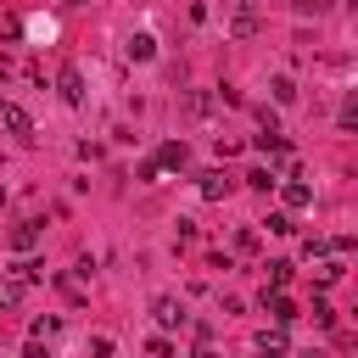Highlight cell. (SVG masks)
<instances>
[{"mask_svg":"<svg viewBox=\"0 0 358 358\" xmlns=\"http://www.w3.org/2000/svg\"><path fill=\"white\" fill-rule=\"evenodd\" d=\"M336 123H341V129H358V101H347V106H341V117H336Z\"/></svg>","mask_w":358,"mask_h":358,"instance_id":"44dd1931","label":"cell"},{"mask_svg":"<svg viewBox=\"0 0 358 358\" xmlns=\"http://www.w3.org/2000/svg\"><path fill=\"white\" fill-rule=\"evenodd\" d=\"M285 280H291V263H285V257H274V263H268V285H274V291H285Z\"/></svg>","mask_w":358,"mask_h":358,"instance_id":"9a60e30c","label":"cell"},{"mask_svg":"<svg viewBox=\"0 0 358 358\" xmlns=\"http://www.w3.org/2000/svg\"><path fill=\"white\" fill-rule=\"evenodd\" d=\"M151 358H173V347H168V341L157 336V341H151Z\"/></svg>","mask_w":358,"mask_h":358,"instance_id":"603a6c76","label":"cell"},{"mask_svg":"<svg viewBox=\"0 0 358 358\" xmlns=\"http://www.w3.org/2000/svg\"><path fill=\"white\" fill-rule=\"evenodd\" d=\"M56 330H62V324H56V319H50V313H45V319H34V341H50V336H56Z\"/></svg>","mask_w":358,"mask_h":358,"instance_id":"ac0fdd59","label":"cell"},{"mask_svg":"<svg viewBox=\"0 0 358 358\" xmlns=\"http://www.w3.org/2000/svg\"><path fill=\"white\" fill-rule=\"evenodd\" d=\"M11 246H17V252H34V246H39V218H22V224L11 229Z\"/></svg>","mask_w":358,"mask_h":358,"instance_id":"52a82bcc","label":"cell"},{"mask_svg":"<svg viewBox=\"0 0 358 358\" xmlns=\"http://www.w3.org/2000/svg\"><path fill=\"white\" fill-rule=\"evenodd\" d=\"M0 129H11V134H22V140H28V134H34V117H28L17 101H0Z\"/></svg>","mask_w":358,"mask_h":358,"instance_id":"3957f363","label":"cell"},{"mask_svg":"<svg viewBox=\"0 0 358 358\" xmlns=\"http://www.w3.org/2000/svg\"><path fill=\"white\" fill-rule=\"evenodd\" d=\"M196 358H218V352H207V347H201V352H196Z\"/></svg>","mask_w":358,"mask_h":358,"instance_id":"d4e9b609","label":"cell"},{"mask_svg":"<svg viewBox=\"0 0 358 358\" xmlns=\"http://www.w3.org/2000/svg\"><path fill=\"white\" fill-rule=\"evenodd\" d=\"M252 145H257V151H268V157H285V140H280V134H268V129H263Z\"/></svg>","mask_w":358,"mask_h":358,"instance_id":"5bb4252c","label":"cell"},{"mask_svg":"<svg viewBox=\"0 0 358 358\" xmlns=\"http://www.w3.org/2000/svg\"><path fill=\"white\" fill-rule=\"evenodd\" d=\"M268 90H274V101H296V84H291V78H285V73H280V78H274V84H268Z\"/></svg>","mask_w":358,"mask_h":358,"instance_id":"e0dca14e","label":"cell"},{"mask_svg":"<svg viewBox=\"0 0 358 358\" xmlns=\"http://www.w3.org/2000/svg\"><path fill=\"white\" fill-rule=\"evenodd\" d=\"M90 358H112V341H106V336H95V341H90Z\"/></svg>","mask_w":358,"mask_h":358,"instance_id":"7402d4cb","label":"cell"},{"mask_svg":"<svg viewBox=\"0 0 358 358\" xmlns=\"http://www.w3.org/2000/svg\"><path fill=\"white\" fill-rule=\"evenodd\" d=\"M229 34H235V39H252V34H257V17H252V11H235V17H229Z\"/></svg>","mask_w":358,"mask_h":358,"instance_id":"8fae6325","label":"cell"},{"mask_svg":"<svg viewBox=\"0 0 358 358\" xmlns=\"http://www.w3.org/2000/svg\"><path fill=\"white\" fill-rule=\"evenodd\" d=\"M257 358H291V347H285V330H257Z\"/></svg>","mask_w":358,"mask_h":358,"instance_id":"5b68a950","label":"cell"},{"mask_svg":"<svg viewBox=\"0 0 358 358\" xmlns=\"http://www.w3.org/2000/svg\"><path fill=\"white\" fill-rule=\"evenodd\" d=\"M151 56H157V45H151L145 34H134V39H129V62H151Z\"/></svg>","mask_w":358,"mask_h":358,"instance_id":"7c38bea8","label":"cell"},{"mask_svg":"<svg viewBox=\"0 0 358 358\" xmlns=\"http://www.w3.org/2000/svg\"><path fill=\"white\" fill-rule=\"evenodd\" d=\"M263 308H268V319H274V324H280V330H285V324H291V319H296V302H291V296H285V291H263Z\"/></svg>","mask_w":358,"mask_h":358,"instance_id":"7a4b0ae2","label":"cell"},{"mask_svg":"<svg viewBox=\"0 0 358 358\" xmlns=\"http://www.w3.org/2000/svg\"><path fill=\"white\" fill-rule=\"evenodd\" d=\"M280 196H285V207H308V201H313V185H302V179H285V185H280Z\"/></svg>","mask_w":358,"mask_h":358,"instance_id":"ba28073f","label":"cell"},{"mask_svg":"<svg viewBox=\"0 0 358 358\" xmlns=\"http://www.w3.org/2000/svg\"><path fill=\"white\" fill-rule=\"evenodd\" d=\"M302 358H330V352H302Z\"/></svg>","mask_w":358,"mask_h":358,"instance_id":"cb8c5ba5","label":"cell"},{"mask_svg":"<svg viewBox=\"0 0 358 358\" xmlns=\"http://www.w3.org/2000/svg\"><path fill=\"white\" fill-rule=\"evenodd\" d=\"M313 274H319V285H336V280H341V263H319Z\"/></svg>","mask_w":358,"mask_h":358,"instance_id":"ffe728a7","label":"cell"},{"mask_svg":"<svg viewBox=\"0 0 358 358\" xmlns=\"http://www.w3.org/2000/svg\"><path fill=\"white\" fill-rule=\"evenodd\" d=\"M201 196H207V201H224V196H229V173H224V168H207V173H201Z\"/></svg>","mask_w":358,"mask_h":358,"instance_id":"8992f818","label":"cell"},{"mask_svg":"<svg viewBox=\"0 0 358 358\" xmlns=\"http://www.w3.org/2000/svg\"><path fill=\"white\" fill-rule=\"evenodd\" d=\"M11 274H17L22 285H34V280H45V263H34V257H22V263H17Z\"/></svg>","mask_w":358,"mask_h":358,"instance_id":"4fadbf2b","label":"cell"},{"mask_svg":"<svg viewBox=\"0 0 358 358\" xmlns=\"http://www.w3.org/2000/svg\"><path fill=\"white\" fill-rule=\"evenodd\" d=\"M268 229H274V235H291L296 224H291V213H268Z\"/></svg>","mask_w":358,"mask_h":358,"instance_id":"d6986e66","label":"cell"},{"mask_svg":"<svg viewBox=\"0 0 358 358\" xmlns=\"http://www.w3.org/2000/svg\"><path fill=\"white\" fill-rule=\"evenodd\" d=\"M56 90H62V101H67V106H78V101H84V78H78V67H73V62L56 73Z\"/></svg>","mask_w":358,"mask_h":358,"instance_id":"277c9868","label":"cell"},{"mask_svg":"<svg viewBox=\"0 0 358 358\" xmlns=\"http://www.w3.org/2000/svg\"><path fill=\"white\" fill-rule=\"evenodd\" d=\"M246 185H252V190H274V185H280V179H274V173H268V168H252V173H246Z\"/></svg>","mask_w":358,"mask_h":358,"instance_id":"2e32d148","label":"cell"},{"mask_svg":"<svg viewBox=\"0 0 358 358\" xmlns=\"http://www.w3.org/2000/svg\"><path fill=\"white\" fill-rule=\"evenodd\" d=\"M0 201H6V185H0Z\"/></svg>","mask_w":358,"mask_h":358,"instance_id":"484cf974","label":"cell"},{"mask_svg":"<svg viewBox=\"0 0 358 358\" xmlns=\"http://www.w3.org/2000/svg\"><path fill=\"white\" fill-rule=\"evenodd\" d=\"M0 308H22V280L17 274H0Z\"/></svg>","mask_w":358,"mask_h":358,"instance_id":"30bf717a","label":"cell"},{"mask_svg":"<svg viewBox=\"0 0 358 358\" xmlns=\"http://www.w3.org/2000/svg\"><path fill=\"white\" fill-rule=\"evenodd\" d=\"M151 319H157L162 330H179V324H185V302H179V296H157V302H151Z\"/></svg>","mask_w":358,"mask_h":358,"instance_id":"6da1fadb","label":"cell"},{"mask_svg":"<svg viewBox=\"0 0 358 358\" xmlns=\"http://www.w3.org/2000/svg\"><path fill=\"white\" fill-rule=\"evenodd\" d=\"M185 162H190L185 140H168V145H162V157H157V168H185Z\"/></svg>","mask_w":358,"mask_h":358,"instance_id":"9c48e42d","label":"cell"}]
</instances>
